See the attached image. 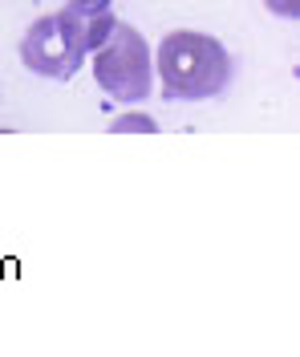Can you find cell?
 <instances>
[{
	"instance_id": "3957f363",
	"label": "cell",
	"mask_w": 300,
	"mask_h": 357,
	"mask_svg": "<svg viewBox=\"0 0 300 357\" xmlns=\"http://www.w3.org/2000/svg\"><path fill=\"white\" fill-rule=\"evenodd\" d=\"M93 57V82L102 93H110L126 106H139L155 89V61L150 45L130 21H114L110 37L90 53Z\"/></svg>"
},
{
	"instance_id": "6da1fadb",
	"label": "cell",
	"mask_w": 300,
	"mask_h": 357,
	"mask_svg": "<svg viewBox=\"0 0 300 357\" xmlns=\"http://www.w3.org/2000/svg\"><path fill=\"white\" fill-rule=\"evenodd\" d=\"M231 61L228 45L215 41L211 33L175 29L155 49V82L162 86L166 102H207L219 98L231 86Z\"/></svg>"
},
{
	"instance_id": "7a4b0ae2",
	"label": "cell",
	"mask_w": 300,
	"mask_h": 357,
	"mask_svg": "<svg viewBox=\"0 0 300 357\" xmlns=\"http://www.w3.org/2000/svg\"><path fill=\"white\" fill-rule=\"evenodd\" d=\"M86 29H81V8L70 0L65 8L49 13L29 24L21 37V66L45 82H70L86 66Z\"/></svg>"
},
{
	"instance_id": "277c9868",
	"label": "cell",
	"mask_w": 300,
	"mask_h": 357,
	"mask_svg": "<svg viewBox=\"0 0 300 357\" xmlns=\"http://www.w3.org/2000/svg\"><path fill=\"white\" fill-rule=\"evenodd\" d=\"M110 130L114 134H155L159 130V122H155L150 114H142V110H130V114H118Z\"/></svg>"
},
{
	"instance_id": "8992f818",
	"label": "cell",
	"mask_w": 300,
	"mask_h": 357,
	"mask_svg": "<svg viewBox=\"0 0 300 357\" xmlns=\"http://www.w3.org/2000/svg\"><path fill=\"white\" fill-rule=\"evenodd\" d=\"M77 4H86V8H110L114 0H77Z\"/></svg>"
},
{
	"instance_id": "5b68a950",
	"label": "cell",
	"mask_w": 300,
	"mask_h": 357,
	"mask_svg": "<svg viewBox=\"0 0 300 357\" xmlns=\"http://www.w3.org/2000/svg\"><path fill=\"white\" fill-rule=\"evenodd\" d=\"M264 8L280 21H297L300 17V0H264Z\"/></svg>"
}]
</instances>
